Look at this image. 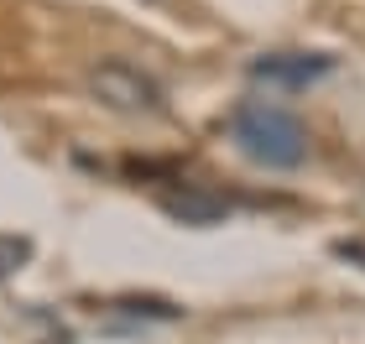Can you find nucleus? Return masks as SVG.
Segmentation results:
<instances>
[{
  "label": "nucleus",
  "instance_id": "3",
  "mask_svg": "<svg viewBox=\"0 0 365 344\" xmlns=\"http://www.w3.org/2000/svg\"><path fill=\"white\" fill-rule=\"evenodd\" d=\"M324 73H334L329 53H261V58H251V78L272 84V89H308Z\"/></svg>",
  "mask_w": 365,
  "mask_h": 344
},
{
  "label": "nucleus",
  "instance_id": "6",
  "mask_svg": "<svg viewBox=\"0 0 365 344\" xmlns=\"http://www.w3.org/2000/svg\"><path fill=\"white\" fill-rule=\"evenodd\" d=\"M120 308H125V313H141V318H162V323L178 318V308L162 303V298H120Z\"/></svg>",
  "mask_w": 365,
  "mask_h": 344
},
{
  "label": "nucleus",
  "instance_id": "5",
  "mask_svg": "<svg viewBox=\"0 0 365 344\" xmlns=\"http://www.w3.org/2000/svg\"><path fill=\"white\" fill-rule=\"evenodd\" d=\"M31 261V240L26 235H0V282H6L11 271H21Z\"/></svg>",
  "mask_w": 365,
  "mask_h": 344
},
{
  "label": "nucleus",
  "instance_id": "1",
  "mask_svg": "<svg viewBox=\"0 0 365 344\" xmlns=\"http://www.w3.org/2000/svg\"><path fill=\"white\" fill-rule=\"evenodd\" d=\"M230 141L240 146L245 162L267 172H292L308 162V130L292 110H282L272 100H245L230 115Z\"/></svg>",
  "mask_w": 365,
  "mask_h": 344
},
{
  "label": "nucleus",
  "instance_id": "2",
  "mask_svg": "<svg viewBox=\"0 0 365 344\" xmlns=\"http://www.w3.org/2000/svg\"><path fill=\"white\" fill-rule=\"evenodd\" d=\"M89 94L105 110L130 115V120H157V115H168V94H162V84L146 68L125 63V58H99L89 68Z\"/></svg>",
  "mask_w": 365,
  "mask_h": 344
},
{
  "label": "nucleus",
  "instance_id": "7",
  "mask_svg": "<svg viewBox=\"0 0 365 344\" xmlns=\"http://www.w3.org/2000/svg\"><path fill=\"white\" fill-rule=\"evenodd\" d=\"M334 256H344V261H365V245H360V240H339Z\"/></svg>",
  "mask_w": 365,
  "mask_h": 344
},
{
  "label": "nucleus",
  "instance_id": "4",
  "mask_svg": "<svg viewBox=\"0 0 365 344\" xmlns=\"http://www.w3.org/2000/svg\"><path fill=\"white\" fill-rule=\"evenodd\" d=\"M157 204H162V214H173L182 224H220L230 214L225 193H204V188H168Z\"/></svg>",
  "mask_w": 365,
  "mask_h": 344
}]
</instances>
